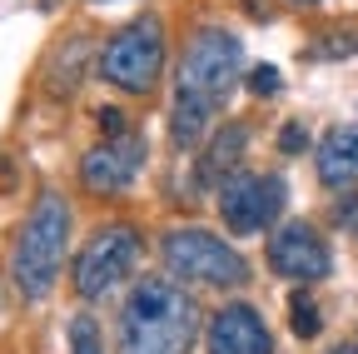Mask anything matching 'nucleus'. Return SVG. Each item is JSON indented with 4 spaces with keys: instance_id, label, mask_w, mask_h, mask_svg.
<instances>
[{
    "instance_id": "nucleus-1",
    "label": "nucleus",
    "mask_w": 358,
    "mask_h": 354,
    "mask_svg": "<svg viewBox=\"0 0 358 354\" xmlns=\"http://www.w3.org/2000/svg\"><path fill=\"white\" fill-rule=\"evenodd\" d=\"M244 80V46L224 25H199L185 40L174 75V105H169V140L174 150H199L214 135L219 110Z\"/></svg>"
},
{
    "instance_id": "nucleus-2",
    "label": "nucleus",
    "mask_w": 358,
    "mask_h": 354,
    "mask_svg": "<svg viewBox=\"0 0 358 354\" xmlns=\"http://www.w3.org/2000/svg\"><path fill=\"white\" fill-rule=\"evenodd\" d=\"M194 334H199L194 294L169 275H145L120 304L115 354H189Z\"/></svg>"
},
{
    "instance_id": "nucleus-3",
    "label": "nucleus",
    "mask_w": 358,
    "mask_h": 354,
    "mask_svg": "<svg viewBox=\"0 0 358 354\" xmlns=\"http://www.w3.org/2000/svg\"><path fill=\"white\" fill-rule=\"evenodd\" d=\"M70 200L60 190H40L25 225L15 235V250H10V280L25 299H45L60 280V264H65V250H70Z\"/></svg>"
},
{
    "instance_id": "nucleus-4",
    "label": "nucleus",
    "mask_w": 358,
    "mask_h": 354,
    "mask_svg": "<svg viewBox=\"0 0 358 354\" xmlns=\"http://www.w3.org/2000/svg\"><path fill=\"white\" fill-rule=\"evenodd\" d=\"M159 259L169 280L179 285H204V290H244L254 280L249 259L214 230H199V225H174L164 230L159 240Z\"/></svg>"
},
{
    "instance_id": "nucleus-5",
    "label": "nucleus",
    "mask_w": 358,
    "mask_h": 354,
    "mask_svg": "<svg viewBox=\"0 0 358 354\" xmlns=\"http://www.w3.org/2000/svg\"><path fill=\"white\" fill-rule=\"evenodd\" d=\"M164 60H169V40H164V20L159 15H140L120 25L100 55H95V70L124 95H150L159 75H164Z\"/></svg>"
},
{
    "instance_id": "nucleus-6",
    "label": "nucleus",
    "mask_w": 358,
    "mask_h": 354,
    "mask_svg": "<svg viewBox=\"0 0 358 354\" xmlns=\"http://www.w3.org/2000/svg\"><path fill=\"white\" fill-rule=\"evenodd\" d=\"M140 259H145V235L134 230V225H124V219L100 225L95 235L85 240V250L75 254V270H70L75 294H80L85 304H100V299L120 294V290L134 280Z\"/></svg>"
},
{
    "instance_id": "nucleus-7",
    "label": "nucleus",
    "mask_w": 358,
    "mask_h": 354,
    "mask_svg": "<svg viewBox=\"0 0 358 354\" xmlns=\"http://www.w3.org/2000/svg\"><path fill=\"white\" fill-rule=\"evenodd\" d=\"M289 205V185L274 170H234L219 185V215L234 235H264Z\"/></svg>"
},
{
    "instance_id": "nucleus-8",
    "label": "nucleus",
    "mask_w": 358,
    "mask_h": 354,
    "mask_svg": "<svg viewBox=\"0 0 358 354\" xmlns=\"http://www.w3.org/2000/svg\"><path fill=\"white\" fill-rule=\"evenodd\" d=\"M150 165V145L140 130H124V135L115 140H100V145H90L80 155V190L85 195H100V200H115L124 190H134V180L145 175Z\"/></svg>"
},
{
    "instance_id": "nucleus-9",
    "label": "nucleus",
    "mask_w": 358,
    "mask_h": 354,
    "mask_svg": "<svg viewBox=\"0 0 358 354\" xmlns=\"http://www.w3.org/2000/svg\"><path fill=\"white\" fill-rule=\"evenodd\" d=\"M268 270L294 280L299 290L303 285H319L329 280L334 270V254H329V240L308 225V219H289L284 230H274V240H268Z\"/></svg>"
},
{
    "instance_id": "nucleus-10",
    "label": "nucleus",
    "mask_w": 358,
    "mask_h": 354,
    "mask_svg": "<svg viewBox=\"0 0 358 354\" xmlns=\"http://www.w3.org/2000/svg\"><path fill=\"white\" fill-rule=\"evenodd\" d=\"M204 349L209 354H274V334H268L264 315L249 299H229L209 315Z\"/></svg>"
},
{
    "instance_id": "nucleus-11",
    "label": "nucleus",
    "mask_w": 358,
    "mask_h": 354,
    "mask_svg": "<svg viewBox=\"0 0 358 354\" xmlns=\"http://www.w3.org/2000/svg\"><path fill=\"white\" fill-rule=\"evenodd\" d=\"M249 145V125L244 120H229V125H214V135L199 145V160H194V180L199 185H224L229 175L239 170V155Z\"/></svg>"
},
{
    "instance_id": "nucleus-12",
    "label": "nucleus",
    "mask_w": 358,
    "mask_h": 354,
    "mask_svg": "<svg viewBox=\"0 0 358 354\" xmlns=\"http://www.w3.org/2000/svg\"><path fill=\"white\" fill-rule=\"evenodd\" d=\"M313 165L329 190H358V125H334L319 140Z\"/></svg>"
},
{
    "instance_id": "nucleus-13",
    "label": "nucleus",
    "mask_w": 358,
    "mask_h": 354,
    "mask_svg": "<svg viewBox=\"0 0 358 354\" xmlns=\"http://www.w3.org/2000/svg\"><path fill=\"white\" fill-rule=\"evenodd\" d=\"M85 50H90V40H85V35H70L65 46H55V55H50V70H45V85H50V80H60V70H65L60 100H70V95L80 90V65H85Z\"/></svg>"
},
{
    "instance_id": "nucleus-14",
    "label": "nucleus",
    "mask_w": 358,
    "mask_h": 354,
    "mask_svg": "<svg viewBox=\"0 0 358 354\" xmlns=\"http://www.w3.org/2000/svg\"><path fill=\"white\" fill-rule=\"evenodd\" d=\"M289 329H294L299 339H313V334L324 329V315H319V304H313V294H308V290L289 294Z\"/></svg>"
},
{
    "instance_id": "nucleus-15",
    "label": "nucleus",
    "mask_w": 358,
    "mask_h": 354,
    "mask_svg": "<svg viewBox=\"0 0 358 354\" xmlns=\"http://www.w3.org/2000/svg\"><path fill=\"white\" fill-rule=\"evenodd\" d=\"M70 354H105V334L95 315H75L70 320Z\"/></svg>"
},
{
    "instance_id": "nucleus-16",
    "label": "nucleus",
    "mask_w": 358,
    "mask_h": 354,
    "mask_svg": "<svg viewBox=\"0 0 358 354\" xmlns=\"http://www.w3.org/2000/svg\"><path fill=\"white\" fill-rule=\"evenodd\" d=\"M308 55H319V60H348V55H358V30H334L324 40H313Z\"/></svg>"
},
{
    "instance_id": "nucleus-17",
    "label": "nucleus",
    "mask_w": 358,
    "mask_h": 354,
    "mask_svg": "<svg viewBox=\"0 0 358 354\" xmlns=\"http://www.w3.org/2000/svg\"><path fill=\"white\" fill-rule=\"evenodd\" d=\"M249 90H254L259 100H274V95L284 90V75H279V65H254V70H249Z\"/></svg>"
},
{
    "instance_id": "nucleus-18",
    "label": "nucleus",
    "mask_w": 358,
    "mask_h": 354,
    "mask_svg": "<svg viewBox=\"0 0 358 354\" xmlns=\"http://www.w3.org/2000/svg\"><path fill=\"white\" fill-rule=\"evenodd\" d=\"M334 225L348 230V235H358V190H343V200L334 205Z\"/></svg>"
},
{
    "instance_id": "nucleus-19",
    "label": "nucleus",
    "mask_w": 358,
    "mask_h": 354,
    "mask_svg": "<svg viewBox=\"0 0 358 354\" xmlns=\"http://www.w3.org/2000/svg\"><path fill=\"white\" fill-rule=\"evenodd\" d=\"M279 150H284V155H299V150H308V130H303V120H289V125H284V135H279Z\"/></svg>"
},
{
    "instance_id": "nucleus-20",
    "label": "nucleus",
    "mask_w": 358,
    "mask_h": 354,
    "mask_svg": "<svg viewBox=\"0 0 358 354\" xmlns=\"http://www.w3.org/2000/svg\"><path fill=\"white\" fill-rule=\"evenodd\" d=\"M100 130H105V140H115V135H124L129 125H124V115H120V110H100Z\"/></svg>"
},
{
    "instance_id": "nucleus-21",
    "label": "nucleus",
    "mask_w": 358,
    "mask_h": 354,
    "mask_svg": "<svg viewBox=\"0 0 358 354\" xmlns=\"http://www.w3.org/2000/svg\"><path fill=\"white\" fill-rule=\"evenodd\" d=\"M244 11H249V20H268V0H244Z\"/></svg>"
},
{
    "instance_id": "nucleus-22",
    "label": "nucleus",
    "mask_w": 358,
    "mask_h": 354,
    "mask_svg": "<svg viewBox=\"0 0 358 354\" xmlns=\"http://www.w3.org/2000/svg\"><path fill=\"white\" fill-rule=\"evenodd\" d=\"M324 354H358V344H329Z\"/></svg>"
},
{
    "instance_id": "nucleus-23",
    "label": "nucleus",
    "mask_w": 358,
    "mask_h": 354,
    "mask_svg": "<svg viewBox=\"0 0 358 354\" xmlns=\"http://www.w3.org/2000/svg\"><path fill=\"white\" fill-rule=\"evenodd\" d=\"M289 6H319V0H289Z\"/></svg>"
},
{
    "instance_id": "nucleus-24",
    "label": "nucleus",
    "mask_w": 358,
    "mask_h": 354,
    "mask_svg": "<svg viewBox=\"0 0 358 354\" xmlns=\"http://www.w3.org/2000/svg\"><path fill=\"white\" fill-rule=\"evenodd\" d=\"M90 6H110V0H90Z\"/></svg>"
}]
</instances>
